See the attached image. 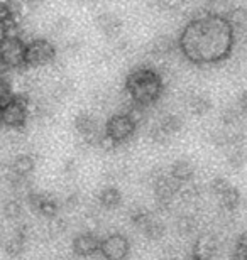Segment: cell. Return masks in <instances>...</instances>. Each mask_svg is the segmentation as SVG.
Returning <instances> with one entry per match:
<instances>
[{"instance_id":"30bf717a","label":"cell","mask_w":247,"mask_h":260,"mask_svg":"<svg viewBox=\"0 0 247 260\" xmlns=\"http://www.w3.org/2000/svg\"><path fill=\"white\" fill-rule=\"evenodd\" d=\"M95 24L105 36H110V38L119 36L120 30H122V20L115 14H100Z\"/></svg>"},{"instance_id":"44dd1931","label":"cell","mask_w":247,"mask_h":260,"mask_svg":"<svg viewBox=\"0 0 247 260\" xmlns=\"http://www.w3.org/2000/svg\"><path fill=\"white\" fill-rule=\"evenodd\" d=\"M125 115L130 118V122L134 123L135 127H139L141 123L146 120V107L139 105V103H130L127 107V110H125Z\"/></svg>"},{"instance_id":"ffe728a7","label":"cell","mask_w":247,"mask_h":260,"mask_svg":"<svg viewBox=\"0 0 247 260\" xmlns=\"http://www.w3.org/2000/svg\"><path fill=\"white\" fill-rule=\"evenodd\" d=\"M143 232H144L146 238H149V240H159V238H162V235H164V226H162L161 221L152 220L151 218V220L143 226Z\"/></svg>"},{"instance_id":"4dcf8cb0","label":"cell","mask_w":247,"mask_h":260,"mask_svg":"<svg viewBox=\"0 0 247 260\" xmlns=\"http://www.w3.org/2000/svg\"><path fill=\"white\" fill-rule=\"evenodd\" d=\"M44 198H46L44 194H41V193H33V191H31V193L28 194V205L31 206V210L39 213L41 205H43Z\"/></svg>"},{"instance_id":"5b68a950","label":"cell","mask_w":247,"mask_h":260,"mask_svg":"<svg viewBox=\"0 0 247 260\" xmlns=\"http://www.w3.org/2000/svg\"><path fill=\"white\" fill-rule=\"evenodd\" d=\"M75 128L83 137V140L90 145H98L100 139H102L105 134V132H100L97 118L90 115V113H80V115L75 118Z\"/></svg>"},{"instance_id":"ab89813d","label":"cell","mask_w":247,"mask_h":260,"mask_svg":"<svg viewBox=\"0 0 247 260\" xmlns=\"http://www.w3.org/2000/svg\"><path fill=\"white\" fill-rule=\"evenodd\" d=\"M239 107H240V110H242L244 113H247V91L242 93V96H240V100H239Z\"/></svg>"},{"instance_id":"836d02e7","label":"cell","mask_w":247,"mask_h":260,"mask_svg":"<svg viewBox=\"0 0 247 260\" xmlns=\"http://www.w3.org/2000/svg\"><path fill=\"white\" fill-rule=\"evenodd\" d=\"M66 226H68V223L65 218H54V220H51L49 223V233H52V235H60V233H63L66 230Z\"/></svg>"},{"instance_id":"9a60e30c","label":"cell","mask_w":247,"mask_h":260,"mask_svg":"<svg viewBox=\"0 0 247 260\" xmlns=\"http://www.w3.org/2000/svg\"><path fill=\"white\" fill-rule=\"evenodd\" d=\"M227 22L235 30H245L247 29V10L244 7H237L230 10L227 15Z\"/></svg>"},{"instance_id":"8fae6325","label":"cell","mask_w":247,"mask_h":260,"mask_svg":"<svg viewBox=\"0 0 247 260\" xmlns=\"http://www.w3.org/2000/svg\"><path fill=\"white\" fill-rule=\"evenodd\" d=\"M218 243L212 235H202L195 243V258H212L217 255Z\"/></svg>"},{"instance_id":"484cf974","label":"cell","mask_w":247,"mask_h":260,"mask_svg":"<svg viewBox=\"0 0 247 260\" xmlns=\"http://www.w3.org/2000/svg\"><path fill=\"white\" fill-rule=\"evenodd\" d=\"M130 220H132V223L138 228H143L146 223L151 220V215H149V211L146 210V208L138 206L132 213H130Z\"/></svg>"},{"instance_id":"6da1fadb","label":"cell","mask_w":247,"mask_h":260,"mask_svg":"<svg viewBox=\"0 0 247 260\" xmlns=\"http://www.w3.org/2000/svg\"><path fill=\"white\" fill-rule=\"evenodd\" d=\"M125 88H127L130 98L134 103H139L143 107H149L151 103L157 100L162 90V81L157 73L152 70H135L127 76L125 81Z\"/></svg>"},{"instance_id":"7a4b0ae2","label":"cell","mask_w":247,"mask_h":260,"mask_svg":"<svg viewBox=\"0 0 247 260\" xmlns=\"http://www.w3.org/2000/svg\"><path fill=\"white\" fill-rule=\"evenodd\" d=\"M29 98L24 95H12V100L0 108L2 110V123L7 127H22L29 117Z\"/></svg>"},{"instance_id":"b9f144b4","label":"cell","mask_w":247,"mask_h":260,"mask_svg":"<svg viewBox=\"0 0 247 260\" xmlns=\"http://www.w3.org/2000/svg\"><path fill=\"white\" fill-rule=\"evenodd\" d=\"M75 169H76V168H75V160H68V162H66V168H65L66 173H73Z\"/></svg>"},{"instance_id":"277c9868","label":"cell","mask_w":247,"mask_h":260,"mask_svg":"<svg viewBox=\"0 0 247 260\" xmlns=\"http://www.w3.org/2000/svg\"><path fill=\"white\" fill-rule=\"evenodd\" d=\"M0 59L9 68L25 66V44L17 36H9L0 41Z\"/></svg>"},{"instance_id":"d6a6232c","label":"cell","mask_w":247,"mask_h":260,"mask_svg":"<svg viewBox=\"0 0 247 260\" xmlns=\"http://www.w3.org/2000/svg\"><path fill=\"white\" fill-rule=\"evenodd\" d=\"M230 188V183L225 178H215L213 183H212V191L217 196H220L222 193H225Z\"/></svg>"},{"instance_id":"7c38bea8","label":"cell","mask_w":247,"mask_h":260,"mask_svg":"<svg viewBox=\"0 0 247 260\" xmlns=\"http://www.w3.org/2000/svg\"><path fill=\"white\" fill-rule=\"evenodd\" d=\"M193 173H195L193 164L186 159L176 160V162H173V166H171V176H175L180 183H186V181H190L193 178Z\"/></svg>"},{"instance_id":"d4e9b609","label":"cell","mask_w":247,"mask_h":260,"mask_svg":"<svg viewBox=\"0 0 247 260\" xmlns=\"http://www.w3.org/2000/svg\"><path fill=\"white\" fill-rule=\"evenodd\" d=\"M4 215L9 218V220H17V218L22 215V205H20L19 200H10L5 203L4 206Z\"/></svg>"},{"instance_id":"f6af8a7d","label":"cell","mask_w":247,"mask_h":260,"mask_svg":"<svg viewBox=\"0 0 247 260\" xmlns=\"http://www.w3.org/2000/svg\"><path fill=\"white\" fill-rule=\"evenodd\" d=\"M208 2H212V4H213V2H217V0H208Z\"/></svg>"},{"instance_id":"e0dca14e","label":"cell","mask_w":247,"mask_h":260,"mask_svg":"<svg viewBox=\"0 0 247 260\" xmlns=\"http://www.w3.org/2000/svg\"><path fill=\"white\" fill-rule=\"evenodd\" d=\"M232 150H230L229 154V164L232 166L234 169H239L242 168V166L245 164L247 160V149H245V144L242 145H235V147H230Z\"/></svg>"},{"instance_id":"ba28073f","label":"cell","mask_w":247,"mask_h":260,"mask_svg":"<svg viewBox=\"0 0 247 260\" xmlns=\"http://www.w3.org/2000/svg\"><path fill=\"white\" fill-rule=\"evenodd\" d=\"M100 242L95 235H90V233H81L78 235L75 240H73V252L80 257H88L93 255L100 250Z\"/></svg>"},{"instance_id":"2e32d148","label":"cell","mask_w":247,"mask_h":260,"mask_svg":"<svg viewBox=\"0 0 247 260\" xmlns=\"http://www.w3.org/2000/svg\"><path fill=\"white\" fill-rule=\"evenodd\" d=\"M188 107L195 115H203L212 108V102L207 95H193L188 102Z\"/></svg>"},{"instance_id":"7402d4cb","label":"cell","mask_w":247,"mask_h":260,"mask_svg":"<svg viewBox=\"0 0 247 260\" xmlns=\"http://www.w3.org/2000/svg\"><path fill=\"white\" fill-rule=\"evenodd\" d=\"M181 123H183L181 118L178 115H166V117L161 118L159 125L164 132H168L170 135H175L176 132H180L181 130Z\"/></svg>"},{"instance_id":"ee69618b","label":"cell","mask_w":247,"mask_h":260,"mask_svg":"<svg viewBox=\"0 0 247 260\" xmlns=\"http://www.w3.org/2000/svg\"><path fill=\"white\" fill-rule=\"evenodd\" d=\"M31 4H39V2H44V0H29Z\"/></svg>"},{"instance_id":"e575fe53","label":"cell","mask_w":247,"mask_h":260,"mask_svg":"<svg viewBox=\"0 0 247 260\" xmlns=\"http://www.w3.org/2000/svg\"><path fill=\"white\" fill-rule=\"evenodd\" d=\"M235 258H247V235H242L237 240V245H235V252H234Z\"/></svg>"},{"instance_id":"4316f807","label":"cell","mask_w":247,"mask_h":260,"mask_svg":"<svg viewBox=\"0 0 247 260\" xmlns=\"http://www.w3.org/2000/svg\"><path fill=\"white\" fill-rule=\"evenodd\" d=\"M24 243H25V240H22L20 237L15 235L12 240H9L5 243V252H7L10 257H17L24 250Z\"/></svg>"},{"instance_id":"f1b7e54d","label":"cell","mask_w":247,"mask_h":260,"mask_svg":"<svg viewBox=\"0 0 247 260\" xmlns=\"http://www.w3.org/2000/svg\"><path fill=\"white\" fill-rule=\"evenodd\" d=\"M39 213L43 216H46V218H54L56 213H58V203L54 200H51V198L46 196L44 201H43V205H41Z\"/></svg>"},{"instance_id":"ac0fdd59","label":"cell","mask_w":247,"mask_h":260,"mask_svg":"<svg viewBox=\"0 0 247 260\" xmlns=\"http://www.w3.org/2000/svg\"><path fill=\"white\" fill-rule=\"evenodd\" d=\"M220 198V203H222V206L225 208V210H235V208L239 206L240 203V194H239V189L237 188H230L225 191V193H222L218 196Z\"/></svg>"},{"instance_id":"d590c367","label":"cell","mask_w":247,"mask_h":260,"mask_svg":"<svg viewBox=\"0 0 247 260\" xmlns=\"http://www.w3.org/2000/svg\"><path fill=\"white\" fill-rule=\"evenodd\" d=\"M173 196H156V206L159 211H168L173 206Z\"/></svg>"},{"instance_id":"603a6c76","label":"cell","mask_w":247,"mask_h":260,"mask_svg":"<svg viewBox=\"0 0 247 260\" xmlns=\"http://www.w3.org/2000/svg\"><path fill=\"white\" fill-rule=\"evenodd\" d=\"M197 230V220L195 216H181L178 218L176 221V232L180 233V235H190V233H193Z\"/></svg>"},{"instance_id":"1f68e13d","label":"cell","mask_w":247,"mask_h":260,"mask_svg":"<svg viewBox=\"0 0 247 260\" xmlns=\"http://www.w3.org/2000/svg\"><path fill=\"white\" fill-rule=\"evenodd\" d=\"M71 88H73L71 81H68V80L61 81V83H58L56 88H54V96L58 98V100H61V98L68 96V93L71 91Z\"/></svg>"},{"instance_id":"9c48e42d","label":"cell","mask_w":247,"mask_h":260,"mask_svg":"<svg viewBox=\"0 0 247 260\" xmlns=\"http://www.w3.org/2000/svg\"><path fill=\"white\" fill-rule=\"evenodd\" d=\"M181 183L178 181L175 176L170 174H161L154 179V189L156 196H173L175 198L178 189H180Z\"/></svg>"},{"instance_id":"5bb4252c","label":"cell","mask_w":247,"mask_h":260,"mask_svg":"<svg viewBox=\"0 0 247 260\" xmlns=\"http://www.w3.org/2000/svg\"><path fill=\"white\" fill-rule=\"evenodd\" d=\"M175 39L170 38V36H159L152 43V54L157 56V58H166L175 49Z\"/></svg>"},{"instance_id":"8d00e7d4","label":"cell","mask_w":247,"mask_h":260,"mask_svg":"<svg viewBox=\"0 0 247 260\" xmlns=\"http://www.w3.org/2000/svg\"><path fill=\"white\" fill-rule=\"evenodd\" d=\"M212 142L218 147H225L229 144V134H225L224 130H215L212 134Z\"/></svg>"},{"instance_id":"74e56055","label":"cell","mask_w":247,"mask_h":260,"mask_svg":"<svg viewBox=\"0 0 247 260\" xmlns=\"http://www.w3.org/2000/svg\"><path fill=\"white\" fill-rule=\"evenodd\" d=\"M68 27H70V20H68L66 17H60L54 22V29L58 30V32H65Z\"/></svg>"},{"instance_id":"d6986e66","label":"cell","mask_w":247,"mask_h":260,"mask_svg":"<svg viewBox=\"0 0 247 260\" xmlns=\"http://www.w3.org/2000/svg\"><path fill=\"white\" fill-rule=\"evenodd\" d=\"M122 200L120 196V191L117 188H105L102 193H100V203L105 208H115Z\"/></svg>"},{"instance_id":"8992f818","label":"cell","mask_w":247,"mask_h":260,"mask_svg":"<svg viewBox=\"0 0 247 260\" xmlns=\"http://www.w3.org/2000/svg\"><path fill=\"white\" fill-rule=\"evenodd\" d=\"M134 130H135V125L130 122V118L125 115V113H119V115H114L107 122L105 134L120 144V142H124V140H127L130 135L134 134Z\"/></svg>"},{"instance_id":"cb8c5ba5","label":"cell","mask_w":247,"mask_h":260,"mask_svg":"<svg viewBox=\"0 0 247 260\" xmlns=\"http://www.w3.org/2000/svg\"><path fill=\"white\" fill-rule=\"evenodd\" d=\"M178 196H180L181 201L185 203H193L198 198V188L195 184H190V181H186V183H181L180 189H178Z\"/></svg>"},{"instance_id":"52a82bcc","label":"cell","mask_w":247,"mask_h":260,"mask_svg":"<svg viewBox=\"0 0 247 260\" xmlns=\"http://www.w3.org/2000/svg\"><path fill=\"white\" fill-rule=\"evenodd\" d=\"M100 252L105 258L110 260H120L127 255L129 252V242L122 235H110L108 238L100 243Z\"/></svg>"},{"instance_id":"f546056e","label":"cell","mask_w":247,"mask_h":260,"mask_svg":"<svg viewBox=\"0 0 247 260\" xmlns=\"http://www.w3.org/2000/svg\"><path fill=\"white\" fill-rule=\"evenodd\" d=\"M149 135H151V140H152L154 144H166L168 140H170V137H171L170 134L164 132V130L161 128L159 123H157V125L151 130V134H149Z\"/></svg>"},{"instance_id":"7bdbcfd3","label":"cell","mask_w":247,"mask_h":260,"mask_svg":"<svg viewBox=\"0 0 247 260\" xmlns=\"http://www.w3.org/2000/svg\"><path fill=\"white\" fill-rule=\"evenodd\" d=\"M66 203H68V206H75L76 203H78V196H76V194H73L71 198H68Z\"/></svg>"},{"instance_id":"60d3db41","label":"cell","mask_w":247,"mask_h":260,"mask_svg":"<svg viewBox=\"0 0 247 260\" xmlns=\"http://www.w3.org/2000/svg\"><path fill=\"white\" fill-rule=\"evenodd\" d=\"M127 49H129V43H127V41H119L117 51H120V53H122V51H127Z\"/></svg>"},{"instance_id":"83f0119b","label":"cell","mask_w":247,"mask_h":260,"mask_svg":"<svg viewBox=\"0 0 247 260\" xmlns=\"http://www.w3.org/2000/svg\"><path fill=\"white\" fill-rule=\"evenodd\" d=\"M240 113H242V110H240V107H229L225 108L224 113H222V120L225 125H235V123L239 122L240 118Z\"/></svg>"},{"instance_id":"f35d334b","label":"cell","mask_w":247,"mask_h":260,"mask_svg":"<svg viewBox=\"0 0 247 260\" xmlns=\"http://www.w3.org/2000/svg\"><path fill=\"white\" fill-rule=\"evenodd\" d=\"M208 15H210V14H208V10L202 7V9H197L195 12L191 14V19H193V20H203V19H207Z\"/></svg>"},{"instance_id":"3957f363","label":"cell","mask_w":247,"mask_h":260,"mask_svg":"<svg viewBox=\"0 0 247 260\" xmlns=\"http://www.w3.org/2000/svg\"><path fill=\"white\" fill-rule=\"evenodd\" d=\"M56 58V49L49 41L36 39L33 43L25 44V66H44L49 64Z\"/></svg>"},{"instance_id":"4fadbf2b","label":"cell","mask_w":247,"mask_h":260,"mask_svg":"<svg viewBox=\"0 0 247 260\" xmlns=\"http://www.w3.org/2000/svg\"><path fill=\"white\" fill-rule=\"evenodd\" d=\"M10 169L19 176H29L34 171V157L29 154H20L12 160Z\"/></svg>"}]
</instances>
